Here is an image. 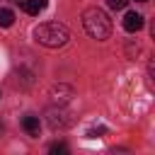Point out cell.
<instances>
[{
  "label": "cell",
  "mask_w": 155,
  "mask_h": 155,
  "mask_svg": "<svg viewBox=\"0 0 155 155\" xmlns=\"http://www.w3.org/2000/svg\"><path fill=\"white\" fill-rule=\"evenodd\" d=\"M121 24H124V29H126V31H138V29H143L145 19H143V15H140V12H126Z\"/></svg>",
  "instance_id": "obj_4"
},
{
  "label": "cell",
  "mask_w": 155,
  "mask_h": 155,
  "mask_svg": "<svg viewBox=\"0 0 155 155\" xmlns=\"http://www.w3.org/2000/svg\"><path fill=\"white\" fill-rule=\"evenodd\" d=\"M48 126L51 128H65L68 124H70V119H68V114H65V109H61V104H58V109L53 107V109H48Z\"/></svg>",
  "instance_id": "obj_3"
},
{
  "label": "cell",
  "mask_w": 155,
  "mask_h": 155,
  "mask_svg": "<svg viewBox=\"0 0 155 155\" xmlns=\"http://www.w3.org/2000/svg\"><path fill=\"white\" fill-rule=\"evenodd\" d=\"M107 5H109L111 10H124V7L128 5V0H107Z\"/></svg>",
  "instance_id": "obj_9"
},
{
  "label": "cell",
  "mask_w": 155,
  "mask_h": 155,
  "mask_svg": "<svg viewBox=\"0 0 155 155\" xmlns=\"http://www.w3.org/2000/svg\"><path fill=\"white\" fill-rule=\"evenodd\" d=\"M46 0H22V10L27 15H39L41 10H46Z\"/></svg>",
  "instance_id": "obj_6"
},
{
  "label": "cell",
  "mask_w": 155,
  "mask_h": 155,
  "mask_svg": "<svg viewBox=\"0 0 155 155\" xmlns=\"http://www.w3.org/2000/svg\"><path fill=\"white\" fill-rule=\"evenodd\" d=\"M22 128H24L29 136H39V128H41L39 116H24V119H22Z\"/></svg>",
  "instance_id": "obj_7"
},
{
  "label": "cell",
  "mask_w": 155,
  "mask_h": 155,
  "mask_svg": "<svg viewBox=\"0 0 155 155\" xmlns=\"http://www.w3.org/2000/svg\"><path fill=\"white\" fill-rule=\"evenodd\" d=\"M136 2H148V0H136Z\"/></svg>",
  "instance_id": "obj_12"
},
{
  "label": "cell",
  "mask_w": 155,
  "mask_h": 155,
  "mask_svg": "<svg viewBox=\"0 0 155 155\" xmlns=\"http://www.w3.org/2000/svg\"><path fill=\"white\" fill-rule=\"evenodd\" d=\"M70 97H73V87H68V85H58V87L51 90V99L58 102V104H65Z\"/></svg>",
  "instance_id": "obj_5"
},
{
  "label": "cell",
  "mask_w": 155,
  "mask_h": 155,
  "mask_svg": "<svg viewBox=\"0 0 155 155\" xmlns=\"http://www.w3.org/2000/svg\"><path fill=\"white\" fill-rule=\"evenodd\" d=\"M0 97H2V94H0Z\"/></svg>",
  "instance_id": "obj_13"
},
{
  "label": "cell",
  "mask_w": 155,
  "mask_h": 155,
  "mask_svg": "<svg viewBox=\"0 0 155 155\" xmlns=\"http://www.w3.org/2000/svg\"><path fill=\"white\" fill-rule=\"evenodd\" d=\"M82 27H85V31H87L92 39H97V41H104V39H109V34H111V19H109V15H107L104 10H99V7H87V10L82 12Z\"/></svg>",
  "instance_id": "obj_1"
},
{
  "label": "cell",
  "mask_w": 155,
  "mask_h": 155,
  "mask_svg": "<svg viewBox=\"0 0 155 155\" xmlns=\"http://www.w3.org/2000/svg\"><path fill=\"white\" fill-rule=\"evenodd\" d=\"M34 39L46 48H58L68 44V29L58 22H44L34 29Z\"/></svg>",
  "instance_id": "obj_2"
},
{
  "label": "cell",
  "mask_w": 155,
  "mask_h": 155,
  "mask_svg": "<svg viewBox=\"0 0 155 155\" xmlns=\"http://www.w3.org/2000/svg\"><path fill=\"white\" fill-rule=\"evenodd\" d=\"M15 22V12L7 7H0V27H12Z\"/></svg>",
  "instance_id": "obj_8"
},
{
  "label": "cell",
  "mask_w": 155,
  "mask_h": 155,
  "mask_svg": "<svg viewBox=\"0 0 155 155\" xmlns=\"http://www.w3.org/2000/svg\"><path fill=\"white\" fill-rule=\"evenodd\" d=\"M48 150L58 155V153H68V145H65V143H51V148H48Z\"/></svg>",
  "instance_id": "obj_11"
},
{
  "label": "cell",
  "mask_w": 155,
  "mask_h": 155,
  "mask_svg": "<svg viewBox=\"0 0 155 155\" xmlns=\"http://www.w3.org/2000/svg\"><path fill=\"white\" fill-rule=\"evenodd\" d=\"M104 133H107V128H104V126H97V128H90V131H87V136H90V138H99V136H104Z\"/></svg>",
  "instance_id": "obj_10"
}]
</instances>
